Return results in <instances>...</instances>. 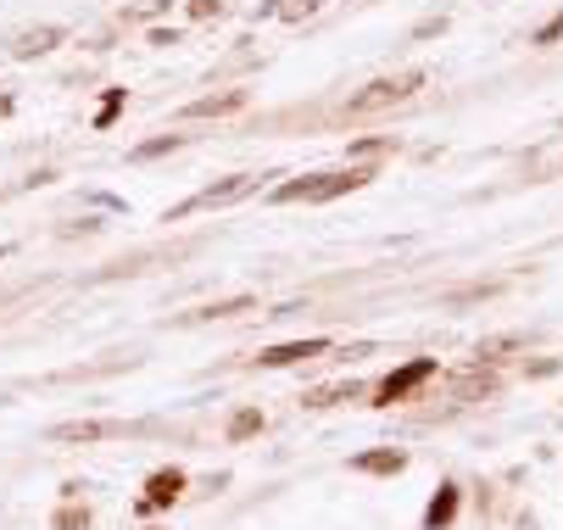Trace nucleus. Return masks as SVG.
Wrapping results in <instances>:
<instances>
[{
  "mask_svg": "<svg viewBox=\"0 0 563 530\" xmlns=\"http://www.w3.org/2000/svg\"><path fill=\"white\" fill-rule=\"evenodd\" d=\"M430 374H436V358H418V363H407V369H396V374H391V380L380 385V397H385V402H402V397L413 392V385H425Z\"/></svg>",
  "mask_w": 563,
  "mask_h": 530,
  "instance_id": "nucleus-4",
  "label": "nucleus"
},
{
  "mask_svg": "<svg viewBox=\"0 0 563 530\" xmlns=\"http://www.w3.org/2000/svg\"><path fill=\"white\" fill-rule=\"evenodd\" d=\"M330 352V341H285V347H268L257 363L262 369H291V363H307V358H323Z\"/></svg>",
  "mask_w": 563,
  "mask_h": 530,
  "instance_id": "nucleus-5",
  "label": "nucleus"
},
{
  "mask_svg": "<svg viewBox=\"0 0 563 530\" xmlns=\"http://www.w3.org/2000/svg\"><path fill=\"white\" fill-rule=\"evenodd\" d=\"M452 514H457V492L446 486V492H441V497L430 503V514H425V525H430V530H441V525H446Z\"/></svg>",
  "mask_w": 563,
  "mask_h": 530,
  "instance_id": "nucleus-13",
  "label": "nucleus"
},
{
  "mask_svg": "<svg viewBox=\"0 0 563 530\" xmlns=\"http://www.w3.org/2000/svg\"><path fill=\"white\" fill-rule=\"evenodd\" d=\"M84 525H89L84 508H62V514H57V530H84Z\"/></svg>",
  "mask_w": 563,
  "mask_h": 530,
  "instance_id": "nucleus-16",
  "label": "nucleus"
},
{
  "mask_svg": "<svg viewBox=\"0 0 563 530\" xmlns=\"http://www.w3.org/2000/svg\"><path fill=\"white\" fill-rule=\"evenodd\" d=\"M229 313H252V297H234V302H218V308H196L191 318H229Z\"/></svg>",
  "mask_w": 563,
  "mask_h": 530,
  "instance_id": "nucleus-14",
  "label": "nucleus"
},
{
  "mask_svg": "<svg viewBox=\"0 0 563 530\" xmlns=\"http://www.w3.org/2000/svg\"><path fill=\"white\" fill-rule=\"evenodd\" d=\"M179 492H184V469H162V474H151L146 503H151V508H168V503H179Z\"/></svg>",
  "mask_w": 563,
  "mask_h": 530,
  "instance_id": "nucleus-8",
  "label": "nucleus"
},
{
  "mask_svg": "<svg viewBox=\"0 0 563 530\" xmlns=\"http://www.w3.org/2000/svg\"><path fill=\"white\" fill-rule=\"evenodd\" d=\"M51 45H62V28H23L12 39V57H45Z\"/></svg>",
  "mask_w": 563,
  "mask_h": 530,
  "instance_id": "nucleus-7",
  "label": "nucleus"
},
{
  "mask_svg": "<svg viewBox=\"0 0 563 530\" xmlns=\"http://www.w3.org/2000/svg\"><path fill=\"white\" fill-rule=\"evenodd\" d=\"M257 430H262V413H257V408H246V413H234V419H229V442H246V436H257Z\"/></svg>",
  "mask_w": 563,
  "mask_h": 530,
  "instance_id": "nucleus-12",
  "label": "nucleus"
},
{
  "mask_svg": "<svg viewBox=\"0 0 563 530\" xmlns=\"http://www.w3.org/2000/svg\"><path fill=\"white\" fill-rule=\"evenodd\" d=\"M425 84V73H396V79H374V84H363L352 101H346V112L352 118H363V112H380V107H396V101H407V95Z\"/></svg>",
  "mask_w": 563,
  "mask_h": 530,
  "instance_id": "nucleus-2",
  "label": "nucleus"
},
{
  "mask_svg": "<svg viewBox=\"0 0 563 530\" xmlns=\"http://www.w3.org/2000/svg\"><path fill=\"white\" fill-rule=\"evenodd\" d=\"M223 7H218V0H191V17H218Z\"/></svg>",
  "mask_w": 563,
  "mask_h": 530,
  "instance_id": "nucleus-17",
  "label": "nucleus"
},
{
  "mask_svg": "<svg viewBox=\"0 0 563 530\" xmlns=\"http://www.w3.org/2000/svg\"><path fill=\"white\" fill-rule=\"evenodd\" d=\"M374 179V168H346V173H318V179H296V184H279L273 202H330L341 190H363Z\"/></svg>",
  "mask_w": 563,
  "mask_h": 530,
  "instance_id": "nucleus-1",
  "label": "nucleus"
},
{
  "mask_svg": "<svg viewBox=\"0 0 563 530\" xmlns=\"http://www.w3.org/2000/svg\"><path fill=\"white\" fill-rule=\"evenodd\" d=\"M246 107V89H223V95H201V101L184 107V118H229Z\"/></svg>",
  "mask_w": 563,
  "mask_h": 530,
  "instance_id": "nucleus-6",
  "label": "nucleus"
},
{
  "mask_svg": "<svg viewBox=\"0 0 563 530\" xmlns=\"http://www.w3.org/2000/svg\"><path fill=\"white\" fill-rule=\"evenodd\" d=\"M402 463H407L402 453H363V458H357V469H363V474H396Z\"/></svg>",
  "mask_w": 563,
  "mask_h": 530,
  "instance_id": "nucleus-10",
  "label": "nucleus"
},
{
  "mask_svg": "<svg viewBox=\"0 0 563 530\" xmlns=\"http://www.w3.org/2000/svg\"><path fill=\"white\" fill-rule=\"evenodd\" d=\"M357 392H363L357 380H346V385H323V392L307 397V408H330V402H346V397H357Z\"/></svg>",
  "mask_w": 563,
  "mask_h": 530,
  "instance_id": "nucleus-11",
  "label": "nucleus"
},
{
  "mask_svg": "<svg viewBox=\"0 0 563 530\" xmlns=\"http://www.w3.org/2000/svg\"><path fill=\"white\" fill-rule=\"evenodd\" d=\"M246 190H257V173H234V179H223V184H207L201 196H191L184 207H173L168 218H184V213H207V207H229V202H241Z\"/></svg>",
  "mask_w": 563,
  "mask_h": 530,
  "instance_id": "nucleus-3",
  "label": "nucleus"
},
{
  "mask_svg": "<svg viewBox=\"0 0 563 530\" xmlns=\"http://www.w3.org/2000/svg\"><path fill=\"white\" fill-rule=\"evenodd\" d=\"M173 146H179V134H168V140H151V146H139L134 157H139V162H151V157H162V152H173Z\"/></svg>",
  "mask_w": 563,
  "mask_h": 530,
  "instance_id": "nucleus-15",
  "label": "nucleus"
},
{
  "mask_svg": "<svg viewBox=\"0 0 563 530\" xmlns=\"http://www.w3.org/2000/svg\"><path fill=\"white\" fill-rule=\"evenodd\" d=\"M51 436L57 442H107V436H118V424H57Z\"/></svg>",
  "mask_w": 563,
  "mask_h": 530,
  "instance_id": "nucleus-9",
  "label": "nucleus"
}]
</instances>
